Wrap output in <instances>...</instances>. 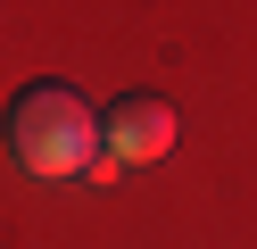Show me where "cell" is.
I'll return each mask as SVG.
<instances>
[{
  "label": "cell",
  "mask_w": 257,
  "mask_h": 249,
  "mask_svg": "<svg viewBox=\"0 0 257 249\" xmlns=\"http://www.w3.org/2000/svg\"><path fill=\"white\" fill-rule=\"evenodd\" d=\"M9 149L42 183H75V175L91 183V166H100V108L75 83H25L9 100Z\"/></svg>",
  "instance_id": "1"
},
{
  "label": "cell",
  "mask_w": 257,
  "mask_h": 249,
  "mask_svg": "<svg viewBox=\"0 0 257 249\" xmlns=\"http://www.w3.org/2000/svg\"><path fill=\"white\" fill-rule=\"evenodd\" d=\"M174 149V100H158V92H124L116 108H100V158L116 166H150V158H166Z\"/></svg>",
  "instance_id": "2"
}]
</instances>
